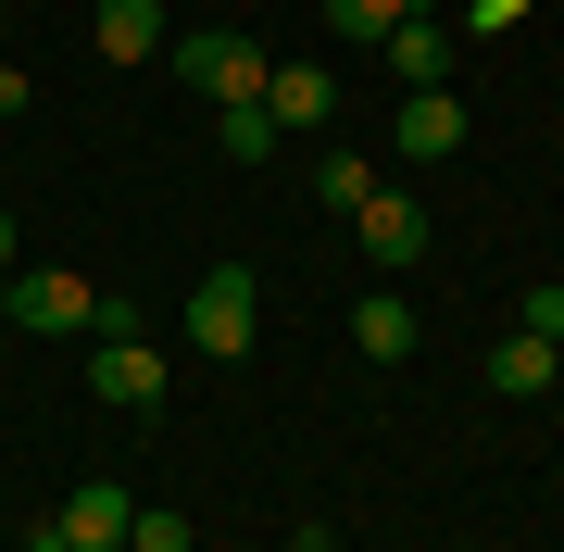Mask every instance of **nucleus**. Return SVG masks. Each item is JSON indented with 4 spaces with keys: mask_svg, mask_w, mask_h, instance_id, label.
<instances>
[{
    "mask_svg": "<svg viewBox=\"0 0 564 552\" xmlns=\"http://www.w3.org/2000/svg\"><path fill=\"white\" fill-rule=\"evenodd\" d=\"M251 339H263V289H251V264H214L188 289V351L202 365H251Z\"/></svg>",
    "mask_w": 564,
    "mask_h": 552,
    "instance_id": "obj_1",
    "label": "nucleus"
},
{
    "mask_svg": "<svg viewBox=\"0 0 564 552\" xmlns=\"http://www.w3.org/2000/svg\"><path fill=\"white\" fill-rule=\"evenodd\" d=\"M163 63H176V76L202 88L214 113H226V101H263V76H276V63L239 39V25H188V39H163Z\"/></svg>",
    "mask_w": 564,
    "mask_h": 552,
    "instance_id": "obj_2",
    "label": "nucleus"
},
{
    "mask_svg": "<svg viewBox=\"0 0 564 552\" xmlns=\"http://www.w3.org/2000/svg\"><path fill=\"white\" fill-rule=\"evenodd\" d=\"M88 314H101V289H88V277H13V327H39V339H88Z\"/></svg>",
    "mask_w": 564,
    "mask_h": 552,
    "instance_id": "obj_3",
    "label": "nucleus"
},
{
    "mask_svg": "<svg viewBox=\"0 0 564 552\" xmlns=\"http://www.w3.org/2000/svg\"><path fill=\"white\" fill-rule=\"evenodd\" d=\"M88 389H101L113 414H151V402H163V351H151V339H101V365H88Z\"/></svg>",
    "mask_w": 564,
    "mask_h": 552,
    "instance_id": "obj_4",
    "label": "nucleus"
},
{
    "mask_svg": "<svg viewBox=\"0 0 564 552\" xmlns=\"http://www.w3.org/2000/svg\"><path fill=\"white\" fill-rule=\"evenodd\" d=\"M263 113H276V139H314V126L339 113V76H314V63H276V76H263Z\"/></svg>",
    "mask_w": 564,
    "mask_h": 552,
    "instance_id": "obj_5",
    "label": "nucleus"
},
{
    "mask_svg": "<svg viewBox=\"0 0 564 552\" xmlns=\"http://www.w3.org/2000/svg\"><path fill=\"white\" fill-rule=\"evenodd\" d=\"M126 528H139V502H126V477H88V490L63 502V540H76V552H126Z\"/></svg>",
    "mask_w": 564,
    "mask_h": 552,
    "instance_id": "obj_6",
    "label": "nucleus"
},
{
    "mask_svg": "<svg viewBox=\"0 0 564 552\" xmlns=\"http://www.w3.org/2000/svg\"><path fill=\"white\" fill-rule=\"evenodd\" d=\"M464 151V101L452 88H402V164H452Z\"/></svg>",
    "mask_w": 564,
    "mask_h": 552,
    "instance_id": "obj_7",
    "label": "nucleus"
},
{
    "mask_svg": "<svg viewBox=\"0 0 564 552\" xmlns=\"http://www.w3.org/2000/svg\"><path fill=\"white\" fill-rule=\"evenodd\" d=\"M351 239H364V264H414V251H426V214L402 202V188H377V202L351 214Z\"/></svg>",
    "mask_w": 564,
    "mask_h": 552,
    "instance_id": "obj_8",
    "label": "nucleus"
},
{
    "mask_svg": "<svg viewBox=\"0 0 564 552\" xmlns=\"http://www.w3.org/2000/svg\"><path fill=\"white\" fill-rule=\"evenodd\" d=\"M88 39H101V63H163V0H101Z\"/></svg>",
    "mask_w": 564,
    "mask_h": 552,
    "instance_id": "obj_9",
    "label": "nucleus"
},
{
    "mask_svg": "<svg viewBox=\"0 0 564 552\" xmlns=\"http://www.w3.org/2000/svg\"><path fill=\"white\" fill-rule=\"evenodd\" d=\"M377 51H389V76H402V88H440V76H452V39H440V25H426V0H414L402 25H389Z\"/></svg>",
    "mask_w": 564,
    "mask_h": 552,
    "instance_id": "obj_10",
    "label": "nucleus"
},
{
    "mask_svg": "<svg viewBox=\"0 0 564 552\" xmlns=\"http://www.w3.org/2000/svg\"><path fill=\"white\" fill-rule=\"evenodd\" d=\"M489 389H502V402H540V389H564V377H552V339H527V327H514V339H489Z\"/></svg>",
    "mask_w": 564,
    "mask_h": 552,
    "instance_id": "obj_11",
    "label": "nucleus"
},
{
    "mask_svg": "<svg viewBox=\"0 0 564 552\" xmlns=\"http://www.w3.org/2000/svg\"><path fill=\"white\" fill-rule=\"evenodd\" d=\"M351 339H364V365H414V339H426V327H414V302H389V289H377V302L351 314Z\"/></svg>",
    "mask_w": 564,
    "mask_h": 552,
    "instance_id": "obj_12",
    "label": "nucleus"
},
{
    "mask_svg": "<svg viewBox=\"0 0 564 552\" xmlns=\"http://www.w3.org/2000/svg\"><path fill=\"white\" fill-rule=\"evenodd\" d=\"M302 188H314V202H326V214H364V202H377V188H389V176H377V164H364V151H314V176H302Z\"/></svg>",
    "mask_w": 564,
    "mask_h": 552,
    "instance_id": "obj_13",
    "label": "nucleus"
},
{
    "mask_svg": "<svg viewBox=\"0 0 564 552\" xmlns=\"http://www.w3.org/2000/svg\"><path fill=\"white\" fill-rule=\"evenodd\" d=\"M214 139H226V164H276V113H263V101H226Z\"/></svg>",
    "mask_w": 564,
    "mask_h": 552,
    "instance_id": "obj_14",
    "label": "nucleus"
},
{
    "mask_svg": "<svg viewBox=\"0 0 564 552\" xmlns=\"http://www.w3.org/2000/svg\"><path fill=\"white\" fill-rule=\"evenodd\" d=\"M414 0H326V39H351V51H377L389 25H402Z\"/></svg>",
    "mask_w": 564,
    "mask_h": 552,
    "instance_id": "obj_15",
    "label": "nucleus"
},
{
    "mask_svg": "<svg viewBox=\"0 0 564 552\" xmlns=\"http://www.w3.org/2000/svg\"><path fill=\"white\" fill-rule=\"evenodd\" d=\"M514 327H527V339H564V277H527V302H514Z\"/></svg>",
    "mask_w": 564,
    "mask_h": 552,
    "instance_id": "obj_16",
    "label": "nucleus"
},
{
    "mask_svg": "<svg viewBox=\"0 0 564 552\" xmlns=\"http://www.w3.org/2000/svg\"><path fill=\"white\" fill-rule=\"evenodd\" d=\"M126 552H188V515H163V502H139V528H126Z\"/></svg>",
    "mask_w": 564,
    "mask_h": 552,
    "instance_id": "obj_17",
    "label": "nucleus"
},
{
    "mask_svg": "<svg viewBox=\"0 0 564 552\" xmlns=\"http://www.w3.org/2000/svg\"><path fill=\"white\" fill-rule=\"evenodd\" d=\"M540 13V0H464V25H477V39H502V25H527Z\"/></svg>",
    "mask_w": 564,
    "mask_h": 552,
    "instance_id": "obj_18",
    "label": "nucleus"
},
{
    "mask_svg": "<svg viewBox=\"0 0 564 552\" xmlns=\"http://www.w3.org/2000/svg\"><path fill=\"white\" fill-rule=\"evenodd\" d=\"M25 101H39V76H25V63H0V126H13Z\"/></svg>",
    "mask_w": 564,
    "mask_h": 552,
    "instance_id": "obj_19",
    "label": "nucleus"
},
{
    "mask_svg": "<svg viewBox=\"0 0 564 552\" xmlns=\"http://www.w3.org/2000/svg\"><path fill=\"white\" fill-rule=\"evenodd\" d=\"M0 277H13V214H0Z\"/></svg>",
    "mask_w": 564,
    "mask_h": 552,
    "instance_id": "obj_20",
    "label": "nucleus"
},
{
    "mask_svg": "<svg viewBox=\"0 0 564 552\" xmlns=\"http://www.w3.org/2000/svg\"><path fill=\"white\" fill-rule=\"evenodd\" d=\"M0 327H13V277H0Z\"/></svg>",
    "mask_w": 564,
    "mask_h": 552,
    "instance_id": "obj_21",
    "label": "nucleus"
},
{
    "mask_svg": "<svg viewBox=\"0 0 564 552\" xmlns=\"http://www.w3.org/2000/svg\"><path fill=\"white\" fill-rule=\"evenodd\" d=\"M552 377H564V339H552Z\"/></svg>",
    "mask_w": 564,
    "mask_h": 552,
    "instance_id": "obj_22",
    "label": "nucleus"
},
{
    "mask_svg": "<svg viewBox=\"0 0 564 552\" xmlns=\"http://www.w3.org/2000/svg\"><path fill=\"white\" fill-rule=\"evenodd\" d=\"M188 552H214V540H188Z\"/></svg>",
    "mask_w": 564,
    "mask_h": 552,
    "instance_id": "obj_23",
    "label": "nucleus"
}]
</instances>
